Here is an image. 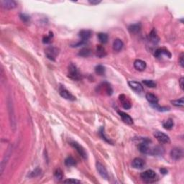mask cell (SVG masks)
Returning <instances> with one entry per match:
<instances>
[{
	"mask_svg": "<svg viewBox=\"0 0 184 184\" xmlns=\"http://www.w3.org/2000/svg\"><path fill=\"white\" fill-rule=\"evenodd\" d=\"M119 99L121 102L122 105V107L125 109H130L131 108L132 105L130 102L127 99V97H125V95L124 94H122L119 97Z\"/></svg>",
	"mask_w": 184,
	"mask_h": 184,
	"instance_id": "obj_16",
	"label": "cell"
},
{
	"mask_svg": "<svg viewBox=\"0 0 184 184\" xmlns=\"http://www.w3.org/2000/svg\"><path fill=\"white\" fill-rule=\"evenodd\" d=\"M183 78H180V79L179 80V84H180V86L182 90H183Z\"/></svg>",
	"mask_w": 184,
	"mask_h": 184,
	"instance_id": "obj_40",
	"label": "cell"
},
{
	"mask_svg": "<svg viewBox=\"0 0 184 184\" xmlns=\"http://www.w3.org/2000/svg\"><path fill=\"white\" fill-rule=\"evenodd\" d=\"M154 136L158 140V141L160 143H163V144H168L171 142V140L170 137L167 135L165 133H162L160 131H155L154 133Z\"/></svg>",
	"mask_w": 184,
	"mask_h": 184,
	"instance_id": "obj_5",
	"label": "cell"
},
{
	"mask_svg": "<svg viewBox=\"0 0 184 184\" xmlns=\"http://www.w3.org/2000/svg\"><path fill=\"white\" fill-rule=\"evenodd\" d=\"M98 38L100 42H102V43L103 44H105L108 41V35L106 33H103V32H100V33L98 34Z\"/></svg>",
	"mask_w": 184,
	"mask_h": 184,
	"instance_id": "obj_29",
	"label": "cell"
},
{
	"mask_svg": "<svg viewBox=\"0 0 184 184\" xmlns=\"http://www.w3.org/2000/svg\"><path fill=\"white\" fill-rule=\"evenodd\" d=\"M140 177L145 181L150 182L155 180L156 178V173L152 170H147L140 174Z\"/></svg>",
	"mask_w": 184,
	"mask_h": 184,
	"instance_id": "obj_4",
	"label": "cell"
},
{
	"mask_svg": "<svg viewBox=\"0 0 184 184\" xmlns=\"http://www.w3.org/2000/svg\"><path fill=\"white\" fill-rule=\"evenodd\" d=\"M146 63L142 60H136L134 62V67L138 71H143L146 68Z\"/></svg>",
	"mask_w": 184,
	"mask_h": 184,
	"instance_id": "obj_17",
	"label": "cell"
},
{
	"mask_svg": "<svg viewBox=\"0 0 184 184\" xmlns=\"http://www.w3.org/2000/svg\"><path fill=\"white\" fill-rule=\"evenodd\" d=\"M163 152H164V150H163V147H159V146H157V147H155L153 149H152V152H151V155H163Z\"/></svg>",
	"mask_w": 184,
	"mask_h": 184,
	"instance_id": "obj_26",
	"label": "cell"
},
{
	"mask_svg": "<svg viewBox=\"0 0 184 184\" xmlns=\"http://www.w3.org/2000/svg\"><path fill=\"white\" fill-rule=\"evenodd\" d=\"M53 33L52 32H50V33L47 36H45V37L42 38V42L45 44H48V43H50L52 41V39H53Z\"/></svg>",
	"mask_w": 184,
	"mask_h": 184,
	"instance_id": "obj_32",
	"label": "cell"
},
{
	"mask_svg": "<svg viewBox=\"0 0 184 184\" xmlns=\"http://www.w3.org/2000/svg\"><path fill=\"white\" fill-rule=\"evenodd\" d=\"M160 173L163 174H167L168 171L166 169H165V168H162V169H160Z\"/></svg>",
	"mask_w": 184,
	"mask_h": 184,
	"instance_id": "obj_41",
	"label": "cell"
},
{
	"mask_svg": "<svg viewBox=\"0 0 184 184\" xmlns=\"http://www.w3.org/2000/svg\"><path fill=\"white\" fill-rule=\"evenodd\" d=\"M118 113H119L120 117L122 118V120L125 123L127 124V125H133V118L130 117L128 114H127V113L124 112V111H118Z\"/></svg>",
	"mask_w": 184,
	"mask_h": 184,
	"instance_id": "obj_15",
	"label": "cell"
},
{
	"mask_svg": "<svg viewBox=\"0 0 184 184\" xmlns=\"http://www.w3.org/2000/svg\"><path fill=\"white\" fill-rule=\"evenodd\" d=\"M100 135H101V137H102V139L106 141V142H109V143H111V144H112V142H111V141L109 139H108V138L106 137V136H105L104 132L103 127H102V128L100 130Z\"/></svg>",
	"mask_w": 184,
	"mask_h": 184,
	"instance_id": "obj_34",
	"label": "cell"
},
{
	"mask_svg": "<svg viewBox=\"0 0 184 184\" xmlns=\"http://www.w3.org/2000/svg\"><path fill=\"white\" fill-rule=\"evenodd\" d=\"M149 38H150V41L153 42V43H157V42H158V41H159V37L157 35V33L155 30H152L151 31L150 35H149Z\"/></svg>",
	"mask_w": 184,
	"mask_h": 184,
	"instance_id": "obj_25",
	"label": "cell"
},
{
	"mask_svg": "<svg viewBox=\"0 0 184 184\" xmlns=\"http://www.w3.org/2000/svg\"><path fill=\"white\" fill-rule=\"evenodd\" d=\"M171 103L173 104V105H174L175 106H177V107H183L184 104L183 97H181V98L179 99L171 101Z\"/></svg>",
	"mask_w": 184,
	"mask_h": 184,
	"instance_id": "obj_30",
	"label": "cell"
},
{
	"mask_svg": "<svg viewBox=\"0 0 184 184\" xmlns=\"http://www.w3.org/2000/svg\"><path fill=\"white\" fill-rule=\"evenodd\" d=\"M174 122L172 119H168L163 122V126L166 130H171L173 127Z\"/></svg>",
	"mask_w": 184,
	"mask_h": 184,
	"instance_id": "obj_24",
	"label": "cell"
},
{
	"mask_svg": "<svg viewBox=\"0 0 184 184\" xmlns=\"http://www.w3.org/2000/svg\"><path fill=\"white\" fill-rule=\"evenodd\" d=\"M151 142L150 140L147 139V138H143L142 141L138 145V148L139 150L143 154H146V155H151L152 152V149L149 147V143Z\"/></svg>",
	"mask_w": 184,
	"mask_h": 184,
	"instance_id": "obj_2",
	"label": "cell"
},
{
	"mask_svg": "<svg viewBox=\"0 0 184 184\" xmlns=\"http://www.w3.org/2000/svg\"><path fill=\"white\" fill-rule=\"evenodd\" d=\"M98 91L99 92H104V94H106V95L111 96L113 93V90L111 86H110L109 84L108 83L104 82L101 84L99 86H98Z\"/></svg>",
	"mask_w": 184,
	"mask_h": 184,
	"instance_id": "obj_8",
	"label": "cell"
},
{
	"mask_svg": "<svg viewBox=\"0 0 184 184\" xmlns=\"http://www.w3.org/2000/svg\"><path fill=\"white\" fill-rule=\"evenodd\" d=\"M1 7L6 9H12L17 7V3L13 0H1L0 1Z\"/></svg>",
	"mask_w": 184,
	"mask_h": 184,
	"instance_id": "obj_10",
	"label": "cell"
},
{
	"mask_svg": "<svg viewBox=\"0 0 184 184\" xmlns=\"http://www.w3.org/2000/svg\"><path fill=\"white\" fill-rule=\"evenodd\" d=\"M96 166H97V171H98L99 174V175L102 176L104 179H108V178H109V175H108V172H107V171H106V168H105L104 166L102 164V163H99V162L98 163H97Z\"/></svg>",
	"mask_w": 184,
	"mask_h": 184,
	"instance_id": "obj_11",
	"label": "cell"
},
{
	"mask_svg": "<svg viewBox=\"0 0 184 184\" xmlns=\"http://www.w3.org/2000/svg\"><path fill=\"white\" fill-rule=\"evenodd\" d=\"M171 158L175 160H180L183 157V149L180 147H175L171 151Z\"/></svg>",
	"mask_w": 184,
	"mask_h": 184,
	"instance_id": "obj_9",
	"label": "cell"
},
{
	"mask_svg": "<svg viewBox=\"0 0 184 184\" xmlns=\"http://www.w3.org/2000/svg\"><path fill=\"white\" fill-rule=\"evenodd\" d=\"M142 83L149 88H155L157 86L156 83L152 80H143Z\"/></svg>",
	"mask_w": 184,
	"mask_h": 184,
	"instance_id": "obj_31",
	"label": "cell"
},
{
	"mask_svg": "<svg viewBox=\"0 0 184 184\" xmlns=\"http://www.w3.org/2000/svg\"><path fill=\"white\" fill-rule=\"evenodd\" d=\"M124 46V43L120 39H116L113 42V49L114 51L119 52L122 50Z\"/></svg>",
	"mask_w": 184,
	"mask_h": 184,
	"instance_id": "obj_20",
	"label": "cell"
},
{
	"mask_svg": "<svg viewBox=\"0 0 184 184\" xmlns=\"http://www.w3.org/2000/svg\"><path fill=\"white\" fill-rule=\"evenodd\" d=\"M70 145L77 151V152H78V153L84 159H86V158H87V154H86V150H85L84 147L81 145H80L78 142L73 141V142H70Z\"/></svg>",
	"mask_w": 184,
	"mask_h": 184,
	"instance_id": "obj_7",
	"label": "cell"
},
{
	"mask_svg": "<svg viewBox=\"0 0 184 184\" xmlns=\"http://www.w3.org/2000/svg\"><path fill=\"white\" fill-rule=\"evenodd\" d=\"M91 36H92V31L89 30H83L79 32V37L81 38V41L84 43H86Z\"/></svg>",
	"mask_w": 184,
	"mask_h": 184,
	"instance_id": "obj_13",
	"label": "cell"
},
{
	"mask_svg": "<svg viewBox=\"0 0 184 184\" xmlns=\"http://www.w3.org/2000/svg\"><path fill=\"white\" fill-rule=\"evenodd\" d=\"M146 99L147 100V102L150 104V105L155 104H158V97L155 95H154L153 94H150V93H148V94H146Z\"/></svg>",
	"mask_w": 184,
	"mask_h": 184,
	"instance_id": "obj_21",
	"label": "cell"
},
{
	"mask_svg": "<svg viewBox=\"0 0 184 184\" xmlns=\"http://www.w3.org/2000/svg\"><path fill=\"white\" fill-rule=\"evenodd\" d=\"M64 183H80L81 181L78 180H76V179H73V178H70L68 179V180H64Z\"/></svg>",
	"mask_w": 184,
	"mask_h": 184,
	"instance_id": "obj_37",
	"label": "cell"
},
{
	"mask_svg": "<svg viewBox=\"0 0 184 184\" xmlns=\"http://www.w3.org/2000/svg\"><path fill=\"white\" fill-rule=\"evenodd\" d=\"M68 76L73 81H78L81 78V74L77 68L76 66L73 63H70L68 69Z\"/></svg>",
	"mask_w": 184,
	"mask_h": 184,
	"instance_id": "obj_1",
	"label": "cell"
},
{
	"mask_svg": "<svg viewBox=\"0 0 184 184\" xmlns=\"http://www.w3.org/2000/svg\"><path fill=\"white\" fill-rule=\"evenodd\" d=\"M45 55H46L47 58L50 59V61H56V57L58 56L59 53V50L57 48L53 46H50L45 49Z\"/></svg>",
	"mask_w": 184,
	"mask_h": 184,
	"instance_id": "obj_3",
	"label": "cell"
},
{
	"mask_svg": "<svg viewBox=\"0 0 184 184\" xmlns=\"http://www.w3.org/2000/svg\"><path fill=\"white\" fill-rule=\"evenodd\" d=\"M95 72L97 75H104L105 74V72H106V69H105V67L102 65H98L95 68Z\"/></svg>",
	"mask_w": 184,
	"mask_h": 184,
	"instance_id": "obj_27",
	"label": "cell"
},
{
	"mask_svg": "<svg viewBox=\"0 0 184 184\" xmlns=\"http://www.w3.org/2000/svg\"><path fill=\"white\" fill-rule=\"evenodd\" d=\"M54 176H55V177H56V178L59 180H62L63 178V171H61L60 168H57V169L56 170V171H55V173H54Z\"/></svg>",
	"mask_w": 184,
	"mask_h": 184,
	"instance_id": "obj_33",
	"label": "cell"
},
{
	"mask_svg": "<svg viewBox=\"0 0 184 184\" xmlns=\"http://www.w3.org/2000/svg\"><path fill=\"white\" fill-rule=\"evenodd\" d=\"M168 56V58L171 57V54L169 51L166 48H158L155 50V56L157 58H160L162 56Z\"/></svg>",
	"mask_w": 184,
	"mask_h": 184,
	"instance_id": "obj_18",
	"label": "cell"
},
{
	"mask_svg": "<svg viewBox=\"0 0 184 184\" xmlns=\"http://www.w3.org/2000/svg\"><path fill=\"white\" fill-rule=\"evenodd\" d=\"M179 64L180 65V66H181L182 68H183V63H184V61H183V54L182 53L181 55H180V58H179Z\"/></svg>",
	"mask_w": 184,
	"mask_h": 184,
	"instance_id": "obj_38",
	"label": "cell"
},
{
	"mask_svg": "<svg viewBox=\"0 0 184 184\" xmlns=\"http://www.w3.org/2000/svg\"><path fill=\"white\" fill-rule=\"evenodd\" d=\"M20 17L23 22H25V23H27V22H28L30 20V16H28L26 14H20Z\"/></svg>",
	"mask_w": 184,
	"mask_h": 184,
	"instance_id": "obj_36",
	"label": "cell"
},
{
	"mask_svg": "<svg viewBox=\"0 0 184 184\" xmlns=\"http://www.w3.org/2000/svg\"><path fill=\"white\" fill-rule=\"evenodd\" d=\"M145 166V162L140 158H136L133 160L132 166L135 169H142Z\"/></svg>",
	"mask_w": 184,
	"mask_h": 184,
	"instance_id": "obj_14",
	"label": "cell"
},
{
	"mask_svg": "<svg viewBox=\"0 0 184 184\" xmlns=\"http://www.w3.org/2000/svg\"><path fill=\"white\" fill-rule=\"evenodd\" d=\"M97 56L99 58L102 59L104 56H106V52L105 50V48L102 45H97Z\"/></svg>",
	"mask_w": 184,
	"mask_h": 184,
	"instance_id": "obj_22",
	"label": "cell"
},
{
	"mask_svg": "<svg viewBox=\"0 0 184 184\" xmlns=\"http://www.w3.org/2000/svg\"><path fill=\"white\" fill-rule=\"evenodd\" d=\"M141 28H142V25H141L140 23H135V24L130 25L128 27V30L131 33L136 34V33H138V32L141 30Z\"/></svg>",
	"mask_w": 184,
	"mask_h": 184,
	"instance_id": "obj_19",
	"label": "cell"
},
{
	"mask_svg": "<svg viewBox=\"0 0 184 184\" xmlns=\"http://www.w3.org/2000/svg\"><path fill=\"white\" fill-rule=\"evenodd\" d=\"M92 54V50L89 48H82L78 53V56L81 57H88Z\"/></svg>",
	"mask_w": 184,
	"mask_h": 184,
	"instance_id": "obj_23",
	"label": "cell"
},
{
	"mask_svg": "<svg viewBox=\"0 0 184 184\" xmlns=\"http://www.w3.org/2000/svg\"><path fill=\"white\" fill-rule=\"evenodd\" d=\"M89 2L91 4H94V5H96V4H99L101 2V1H97V0H89Z\"/></svg>",
	"mask_w": 184,
	"mask_h": 184,
	"instance_id": "obj_39",
	"label": "cell"
},
{
	"mask_svg": "<svg viewBox=\"0 0 184 184\" xmlns=\"http://www.w3.org/2000/svg\"><path fill=\"white\" fill-rule=\"evenodd\" d=\"M128 85L133 91L137 93H142L144 91L142 84L139 82H137V81H129Z\"/></svg>",
	"mask_w": 184,
	"mask_h": 184,
	"instance_id": "obj_12",
	"label": "cell"
},
{
	"mask_svg": "<svg viewBox=\"0 0 184 184\" xmlns=\"http://www.w3.org/2000/svg\"><path fill=\"white\" fill-rule=\"evenodd\" d=\"M59 94L63 98H64L65 99L70 100V101H75V97L72 94H70V92L67 90L64 86H61L59 88Z\"/></svg>",
	"mask_w": 184,
	"mask_h": 184,
	"instance_id": "obj_6",
	"label": "cell"
},
{
	"mask_svg": "<svg viewBox=\"0 0 184 184\" xmlns=\"http://www.w3.org/2000/svg\"><path fill=\"white\" fill-rule=\"evenodd\" d=\"M40 172H41V170L37 168V169H35V171H33L32 173H31L30 175V177H32V178L37 177V176H38L39 175H40Z\"/></svg>",
	"mask_w": 184,
	"mask_h": 184,
	"instance_id": "obj_35",
	"label": "cell"
},
{
	"mask_svg": "<svg viewBox=\"0 0 184 184\" xmlns=\"http://www.w3.org/2000/svg\"><path fill=\"white\" fill-rule=\"evenodd\" d=\"M65 164H66V166H68V167H71V166H75L76 162H75V159L73 158V157L69 156L65 160Z\"/></svg>",
	"mask_w": 184,
	"mask_h": 184,
	"instance_id": "obj_28",
	"label": "cell"
}]
</instances>
